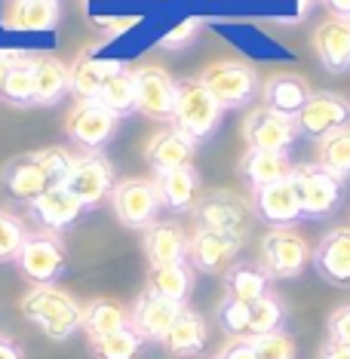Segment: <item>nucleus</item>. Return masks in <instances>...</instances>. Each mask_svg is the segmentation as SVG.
<instances>
[{
  "instance_id": "1",
  "label": "nucleus",
  "mask_w": 350,
  "mask_h": 359,
  "mask_svg": "<svg viewBox=\"0 0 350 359\" xmlns=\"http://www.w3.org/2000/svg\"><path fill=\"white\" fill-rule=\"evenodd\" d=\"M22 316L34 323L46 338L65 341L71 338L80 323H83V307L71 292L59 285H34L25 298H22Z\"/></svg>"
},
{
  "instance_id": "2",
  "label": "nucleus",
  "mask_w": 350,
  "mask_h": 359,
  "mask_svg": "<svg viewBox=\"0 0 350 359\" xmlns=\"http://www.w3.org/2000/svg\"><path fill=\"white\" fill-rule=\"evenodd\" d=\"M289 178H292V184H295L301 215L311 218V222L329 218L332 212H338V206L344 203L347 182H341L338 175H332L320 163H301V166L292 169Z\"/></svg>"
},
{
  "instance_id": "3",
  "label": "nucleus",
  "mask_w": 350,
  "mask_h": 359,
  "mask_svg": "<svg viewBox=\"0 0 350 359\" xmlns=\"http://www.w3.org/2000/svg\"><path fill=\"white\" fill-rule=\"evenodd\" d=\"M224 108L213 99L206 86L200 80H182L175 95V114H173V126L178 133H184L194 142H206L215 135L218 123H222Z\"/></svg>"
},
{
  "instance_id": "4",
  "label": "nucleus",
  "mask_w": 350,
  "mask_h": 359,
  "mask_svg": "<svg viewBox=\"0 0 350 359\" xmlns=\"http://www.w3.org/2000/svg\"><path fill=\"white\" fill-rule=\"evenodd\" d=\"M307 261H314V249L295 227H271L262 240V271L271 280H295L304 273Z\"/></svg>"
},
{
  "instance_id": "5",
  "label": "nucleus",
  "mask_w": 350,
  "mask_h": 359,
  "mask_svg": "<svg viewBox=\"0 0 350 359\" xmlns=\"http://www.w3.org/2000/svg\"><path fill=\"white\" fill-rule=\"evenodd\" d=\"M197 80L213 93V99L222 104V108L252 104L255 95L262 93V80H258L255 68L246 62H215V65H209Z\"/></svg>"
},
{
  "instance_id": "6",
  "label": "nucleus",
  "mask_w": 350,
  "mask_h": 359,
  "mask_svg": "<svg viewBox=\"0 0 350 359\" xmlns=\"http://www.w3.org/2000/svg\"><path fill=\"white\" fill-rule=\"evenodd\" d=\"M111 206L120 224L133 227V231H148L157 222L160 212V194L151 178H120L111 191Z\"/></svg>"
},
{
  "instance_id": "7",
  "label": "nucleus",
  "mask_w": 350,
  "mask_h": 359,
  "mask_svg": "<svg viewBox=\"0 0 350 359\" xmlns=\"http://www.w3.org/2000/svg\"><path fill=\"white\" fill-rule=\"evenodd\" d=\"M15 264H19L22 276H28L34 285H55V280L65 273V264H68L65 243L53 231L28 233Z\"/></svg>"
},
{
  "instance_id": "8",
  "label": "nucleus",
  "mask_w": 350,
  "mask_h": 359,
  "mask_svg": "<svg viewBox=\"0 0 350 359\" xmlns=\"http://www.w3.org/2000/svg\"><path fill=\"white\" fill-rule=\"evenodd\" d=\"M243 243H246V236L197 227L188 243V264L203 273H227L237 264Z\"/></svg>"
},
{
  "instance_id": "9",
  "label": "nucleus",
  "mask_w": 350,
  "mask_h": 359,
  "mask_svg": "<svg viewBox=\"0 0 350 359\" xmlns=\"http://www.w3.org/2000/svg\"><path fill=\"white\" fill-rule=\"evenodd\" d=\"M133 74H135V111H142L151 120H160V123H173L178 80L169 77V71H163L160 65H142Z\"/></svg>"
},
{
  "instance_id": "10",
  "label": "nucleus",
  "mask_w": 350,
  "mask_h": 359,
  "mask_svg": "<svg viewBox=\"0 0 350 359\" xmlns=\"http://www.w3.org/2000/svg\"><path fill=\"white\" fill-rule=\"evenodd\" d=\"M191 212H194L197 227H206V231H224V233H237V236L249 233L252 206L231 191L206 194V197H200L197 203H194Z\"/></svg>"
},
{
  "instance_id": "11",
  "label": "nucleus",
  "mask_w": 350,
  "mask_h": 359,
  "mask_svg": "<svg viewBox=\"0 0 350 359\" xmlns=\"http://www.w3.org/2000/svg\"><path fill=\"white\" fill-rule=\"evenodd\" d=\"M298 135L307 138H325L338 129L350 126V102L341 93H332V89H316L311 93L307 104L298 111L295 117Z\"/></svg>"
},
{
  "instance_id": "12",
  "label": "nucleus",
  "mask_w": 350,
  "mask_h": 359,
  "mask_svg": "<svg viewBox=\"0 0 350 359\" xmlns=\"http://www.w3.org/2000/svg\"><path fill=\"white\" fill-rule=\"evenodd\" d=\"M62 184L68 187L86 209H93V206H99L105 197H111L117 178H114V166L108 163L105 154H80V157H74V163H71V172Z\"/></svg>"
},
{
  "instance_id": "13",
  "label": "nucleus",
  "mask_w": 350,
  "mask_h": 359,
  "mask_svg": "<svg viewBox=\"0 0 350 359\" xmlns=\"http://www.w3.org/2000/svg\"><path fill=\"white\" fill-rule=\"evenodd\" d=\"M117 123L120 117H114L99 102H77L65 120V129L77 148H83L86 154H102V148L117 133Z\"/></svg>"
},
{
  "instance_id": "14",
  "label": "nucleus",
  "mask_w": 350,
  "mask_h": 359,
  "mask_svg": "<svg viewBox=\"0 0 350 359\" xmlns=\"http://www.w3.org/2000/svg\"><path fill=\"white\" fill-rule=\"evenodd\" d=\"M243 138H246L249 151L289 154V148L298 138V126L286 114H276L262 104V108L246 114V120H243Z\"/></svg>"
},
{
  "instance_id": "15",
  "label": "nucleus",
  "mask_w": 350,
  "mask_h": 359,
  "mask_svg": "<svg viewBox=\"0 0 350 359\" xmlns=\"http://www.w3.org/2000/svg\"><path fill=\"white\" fill-rule=\"evenodd\" d=\"M252 215L271 227H295L304 215H301V203L292 178L252 191Z\"/></svg>"
},
{
  "instance_id": "16",
  "label": "nucleus",
  "mask_w": 350,
  "mask_h": 359,
  "mask_svg": "<svg viewBox=\"0 0 350 359\" xmlns=\"http://www.w3.org/2000/svg\"><path fill=\"white\" fill-rule=\"evenodd\" d=\"M184 310V304H173L166 298H157L151 292H142L129 313V329H133L142 341H151V344H163V338L169 334L173 323L178 320V313Z\"/></svg>"
},
{
  "instance_id": "17",
  "label": "nucleus",
  "mask_w": 350,
  "mask_h": 359,
  "mask_svg": "<svg viewBox=\"0 0 350 359\" xmlns=\"http://www.w3.org/2000/svg\"><path fill=\"white\" fill-rule=\"evenodd\" d=\"M314 267L325 283L350 289V227H335L316 243Z\"/></svg>"
},
{
  "instance_id": "18",
  "label": "nucleus",
  "mask_w": 350,
  "mask_h": 359,
  "mask_svg": "<svg viewBox=\"0 0 350 359\" xmlns=\"http://www.w3.org/2000/svg\"><path fill=\"white\" fill-rule=\"evenodd\" d=\"M83 212H86V206L65 184H53L50 191L40 194V197L31 203V215L37 218V224L43 227V231H53V233L77 224Z\"/></svg>"
},
{
  "instance_id": "19",
  "label": "nucleus",
  "mask_w": 350,
  "mask_h": 359,
  "mask_svg": "<svg viewBox=\"0 0 350 359\" xmlns=\"http://www.w3.org/2000/svg\"><path fill=\"white\" fill-rule=\"evenodd\" d=\"M194 151H197V142L188 138L184 133H178L175 126H169V129H160V133L148 142L144 157H148L154 172L160 175V172H173V169L191 166Z\"/></svg>"
},
{
  "instance_id": "20",
  "label": "nucleus",
  "mask_w": 350,
  "mask_h": 359,
  "mask_svg": "<svg viewBox=\"0 0 350 359\" xmlns=\"http://www.w3.org/2000/svg\"><path fill=\"white\" fill-rule=\"evenodd\" d=\"M314 50L320 55L323 68L335 71V74L350 68V19L347 15H329L314 31Z\"/></svg>"
},
{
  "instance_id": "21",
  "label": "nucleus",
  "mask_w": 350,
  "mask_h": 359,
  "mask_svg": "<svg viewBox=\"0 0 350 359\" xmlns=\"http://www.w3.org/2000/svg\"><path fill=\"white\" fill-rule=\"evenodd\" d=\"M0 182H4V191L10 194L15 203H28V206L40 197V194H46L53 187L46 172L37 166V160L31 157V154H22V157L6 163Z\"/></svg>"
},
{
  "instance_id": "22",
  "label": "nucleus",
  "mask_w": 350,
  "mask_h": 359,
  "mask_svg": "<svg viewBox=\"0 0 350 359\" xmlns=\"http://www.w3.org/2000/svg\"><path fill=\"white\" fill-rule=\"evenodd\" d=\"M188 243H191V236L182 231V224L154 222L144 231V255H148L151 267L182 264V261H188Z\"/></svg>"
},
{
  "instance_id": "23",
  "label": "nucleus",
  "mask_w": 350,
  "mask_h": 359,
  "mask_svg": "<svg viewBox=\"0 0 350 359\" xmlns=\"http://www.w3.org/2000/svg\"><path fill=\"white\" fill-rule=\"evenodd\" d=\"M59 0H13L4 13V28L10 31H53L59 25Z\"/></svg>"
},
{
  "instance_id": "24",
  "label": "nucleus",
  "mask_w": 350,
  "mask_h": 359,
  "mask_svg": "<svg viewBox=\"0 0 350 359\" xmlns=\"http://www.w3.org/2000/svg\"><path fill=\"white\" fill-rule=\"evenodd\" d=\"M262 95H264V108H271L276 114H286V117L295 120L298 111L307 104V99H311V86H307V80L298 77V74H276L264 83Z\"/></svg>"
},
{
  "instance_id": "25",
  "label": "nucleus",
  "mask_w": 350,
  "mask_h": 359,
  "mask_svg": "<svg viewBox=\"0 0 350 359\" xmlns=\"http://www.w3.org/2000/svg\"><path fill=\"white\" fill-rule=\"evenodd\" d=\"M209 341V329H206V320L197 310L184 307L178 313V320L173 323L169 334L163 338V347L169 350V356H197Z\"/></svg>"
},
{
  "instance_id": "26",
  "label": "nucleus",
  "mask_w": 350,
  "mask_h": 359,
  "mask_svg": "<svg viewBox=\"0 0 350 359\" xmlns=\"http://www.w3.org/2000/svg\"><path fill=\"white\" fill-rule=\"evenodd\" d=\"M34 104H59L71 93V71L55 55H34Z\"/></svg>"
},
{
  "instance_id": "27",
  "label": "nucleus",
  "mask_w": 350,
  "mask_h": 359,
  "mask_svg": "<svg viewBox=\"0 0 350 359\" xmlns=\"http://www.w3.org/2000/svg\"><path fill=\"white\" fill-rule=\"evenodd\" d=\"M154 184H157L160 203L173 212H191L194 203H197V194H200V175H197L194 166H182V169H173V172H160Z\"/></svg>"
},
{
  "instance_id": "28",
  "label": "nucleus",
  "mask_w": 350,
  "mask_h": 359,
  "mask_svg": "<svg viewBox=\"0 0 350 359\" xmlns=\"http://www.w3.org/2000/svg\"><path fill=\"white\" fill-rule=\"evenodd\" d=\"M292 160L289 154H274V151H246L240 160V175L252 184V191L267 184H276L292 175Z\"/></svg>"
},
{
  "instance_id": "29",
  "label": "nucleus",
  "mask_w": 350,
  "mask_h": 359,
  "mask_svg": "<svg viewBox=\"0 0 350 359\" xmlns=\"http://www.w3.org/2000/svg\"><path fill=\"white\" fill-rule=\"evenodd\" d=\"M191 289H194V267L188 261H182V264H166V267H151L148 271L144 292H151V295H157V298H166V301H173V304L188 307Z\"/></svg>"
},
{
  "instance_id": "30",
  "label": "nucleus",
  "mask_w": 350,
  "mask_h": 359,
  "mask_svg": "<svg viewBox=\"0 0 350 359\" xmlns=\"http://www.w3.org/2000/svg\"><path fill=\"white\" fill-rule=\"evenodd\" d=\"M129 325V310L111 298H95L83 307V323L80 329L89 334V341H99L105 334H114Z\"/></svg>"
},
{
  "instance_id": "31",
  "label": "nucleus",
  "mask_w": 350,
  "mask_h": 359,
  "mask_svg": "<svg viewBox=\"0 0 350 359\" xmlns=\"http://www.w3.org/2000/svg\"><path fill=\"white\" fill-rule=\"evenodd\" d=\"M102 108H108L114 117H126V114L135 111V74L126 68V65H114V71L105 80L99 99Z\"/></svg>"
},
{
  "instance_id": "32",
  "label": "nucleus",
  "mask_w": 350,
  "mask_h": 359,
  "mask_svg": "<svg viewBox=\"0 0 350 359\" xmlns=\"http://www.w3.org/2000/svg\"><path fill=\"white\" fill-rule=\"evenodd\" d=\"M117 62H99L93 55H80L71 68V93L77 95V102H95L105 86V80L114 71Z\"/></svg>"
},
{
  "instance_id": "33",
  "label": "nucleus",
  "mask_w": 350,
  "mask_h": 359,
  "mask_svg": "<svg viewBox=\"0 0 350 359\" xmlns=\"http://www.w3.org/2000/svg\"><path fill=\"white\" fill-rule=\"evenodd\" d=\"M267 276L264 271H262V264H234L231 271L224 273V285H227V295L231 298H237V301H243V304H252V301H258L262 295H267Z\"/></svg>"
},
{
  "instance_id": "34",
  "label": "nucleus",
  "mask_w": 350,
  "mask_h": 359,
  "mask_svg": "<svg viewBox=\"0 0 350 359\" xmlns=\"http://www.w3.org/2000/svg\"><path fill=\"white\" fill-rule=\"evenodd\" d=\"M31 62H34V55L28 53H19L10 68V74H6V83L0 89V99L6 104H34V71H31Z\"/></svg>"
},
{
  "instance_id": "35",
  "label": "nucleus",
  "mask_w": 350,
  "mask_h": 359,
  "mask_svg": "<svg viewBox=\"0 0 350 359\" xmlns=\"http://www.w3.org/2000/svg\"><path fill=\"white\" fill-rule=\"evenodd\" d=\"M316 163H320L323 169H329L332 175H338L341 182H347V178H350V126L320 138Z\"/></svg>"
},
{
  "instance_id": "36",
  "label": "nucleus",
  "mask_w": 350,
  "mask_h": 359,
  "mask_svg": "<svg viewBox=\"0 0 350 359\" xmlns=\"http://www.w3.org/2000/svg\"><path fill=\"white\" fill-rule=\"evenodd\" d=\"M283 323H286V304L274 292H267V295L249 304V338L283 332Z\"/></svg>"
},
{
  "instance_id": "37",
  "label": "nucleus",
  "mask_w": 350,
  "mask_h": 359,
  "mask_svg": "<svg viewBox=\"0 0 350 359\" xmlns=\"http://www.w3.org/2000/svg\"><path fill=\"white\" fill-rule=\"evenodd\" d=\"M89 347H93L95 359H138L142 356L144 341L126 325V329L105 334V338H99V341H89Z\"/></svg>"
},
{
  "instance_id": "38",
  "label": "nucleus",
  "mask_w": 350,
  "mask_h": 359,
  "mask_svg": "<svg viewBox=\"0 0 350 359\" xmlns=\"http://www.w3.org/2000/svg\"><path fill=\"white\" fill-rule=\"evenodd\" d=\"M25 240H28L25 222H22L19 215H13V212L0 209V264L19 258V252H22V246H25Z\"/></svg>"
},
{
  "instance_id": "39",
  "label": "nucleus",
  "mask_w": 350,
  "mask_h": 359,
  "mask_svg": "<svg viewBox=\"0 0 350 359\" xmlns=\"http://www.w3.org/2000/svg\"><path fill=\"white\" fill-rule=\"evenodd\" d=\"M218 325L231 334V338H249V304L224 295L222 304H218Z\"/></svg>"
},
{
  "instance_id": "40",
  "label": "nucleus",
  "mask_w": 350,
  "mask_h": 359,
  "mask_svg": "<svg viewBox=\"0 0 350 359\" xmlns=\"http://www.w3.org/2000/svg\"><path fill=\"white\" fill-rule=\"evenodd\" d=\"M31 157H34L37 166L46 172L50 184H62L71 172V163H74V157L65 148H40V151H31Z\"/></svg>"
},
{
  "instance_id": "41",
  "label": "nucleus",
  "mask_w": 350,
  "mask_h": 359,
  "mask_svg": "<svg viewBox=\"0 0 350 359\" xmlns=\"http://www.w3.org/2000/svg\"><path fill=\"white\" fill-rule=\"evenodd\" d=\"M258 359H295V341L286 332H271V334H258L252 338Z\"/></svg>"
},
{
  "instance_id": "42",
  "label": "nucleus",
  "mask_w": 350,
  "mask_h": 359,
  "mask_svg": "<svg viewBox=\"0 0 350 359\" xmlns=\"http://www.w3.org/2000/svg\"><path fill=\"white\" fill-rule=\"evenodd\" d=\"M325 334H329L325 341H332V344L350 347V304L338 307L335 313L329 316V323H325Z\"/></svg>"
},
{
  "instance_id": "43",
  "label": "nucleus",
  "mask_w": 350,
  "mask_h": 359,
  "mask_svg": "<svg viewBox=\"0 0 350 359\" xmlns=\"http://www.w3.org/2000/svg\"><path fill=\"white\" fill-rule=\"evenodd\" d=\"M197 31H200V19H184L178 28H173L166 37L160 40V46L163 50H182V46H188L194 37H197Z\"/></svg>"
},
{
  "instance_id": "44",
  "label": "nucleus",
  "mask_w": 350,
  "mask_h": 359,
  "mask_svg": "<svg viewBox=\"0 0 350 359\" xmlns=\"http://www.w3.org/2000/svg\"><path fill=\"white\" fill-rule=\"evenodd\" d=\"M218 359H258L255 356V344H252V338H231L227 344L218 350Z\"/></svg>"
},
{
  "instance_id": "45",
  "label": "nucleus",
  "mask_w": 350,
  "mask_h": 359,
  "mask_svg": "<svg viewBox=\"0 0 350 359\" xmlns=\"http://www.w3.org/2000/svg\"><path fill=\"white\" fill-rule=\"evenodd\" d=\"M320 359H350V347H344V344H332V341H325L323 350H320Z\"/></svg>"
},
{
  "instance_id": "46",
  "label": "nucleus",
  "mask_w": 350,
  "mask_h": 359,
  "mask_svg": "<svg viewBox=\"0 0 350 359\" xmlns=\"http://www.w3.org/2000/svg\"><path fill=\"white\" fill-rule=\"evenodd\" d=\"M0 359H22V347L6 334H0Z\"/></svg>"
},
{
  "instance_id": "47",
  "label": "nucleus",
  "mask_w": 350,
  "mask_h": 359,
  "mask_svg": "<svg viewBox=\"0 0 350 359\" xmlns=\"http://www.w3.org/2000/svg\"><path fill=\"white\" fill-rule=\"evenodd\" d=\"M15 55H19V53H6V50H0V89H4V83H6V74H10Z\"/></svg>"
},
{
  "instance_id": "48",
  "label": "nucleus",
  "mask_w": 350,
  "mask_h": 359,
  "mask_svg": "<svg viewBox=\"0 0 350 359\" xmlns=\"http://www.w3.org/2000/svg\"><path fill=\"white\" fill-rule=\"evenodd\" d=\"M213 359H218V356H213Z\"/></svg>"
}]
</instances>
